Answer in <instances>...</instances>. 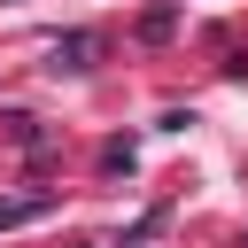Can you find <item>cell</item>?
Listing matches in <instances>:
<instances>
[{"mask_svg": "<svg viewBox=\"0 0 248 248\" xmlns=\"http://www.w3.org/2000/svg\"><path fill=\"white\" fill-rule=\"evenodd\" d=\"M46 209H54L46 194H31V202H0V225H23V217H46Z\"/></svg>", "mask_w": 248, "mask_h": 248, "instance_id": "cell-2", "label": "cell"}, {"mask_svg": "<svg viewBox=\"0 0 248 248\" xmlns=\"http://www.w3.org/2000/svg\"><path fill=\"white\" fill-rule=\"evenodd\" d=\"M93 54H101V39H93V31H70V39H54V70H93Z\"/></svg>", "mask_w": 248, "mask_h": 248, "instance_id": "cell-1", "label": "cell"}]
</instances>
